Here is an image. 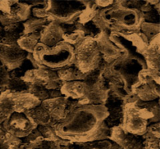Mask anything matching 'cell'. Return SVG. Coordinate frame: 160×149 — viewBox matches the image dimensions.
<instances>
[{
	"mask_svg": "<svg viewBox=\"0 0 160 149\" xmlns=\"http://www.w3.org/2000/svg\"><path fill=\"white\" fill-rule=\"evenodd\" d=\"M140 28L142 35L146 38L148 42L159 35V24L143 22L141 24Z\"/></svg>",
	"mask_w": 160,
	"mask_h": 149,
	"instance_id": "7c38bea8",
	"label": "cell"
},
{
	"mask_svg": "<svg viewBox=\"0 0 160 149\" xmlns=\"http://www.w3.org/2000/svg\"><path fill=\"white\" fill-rule=\"evenodd\" d=\"M40 35L28 33L22 35L17 41V44L24 51L33 53L35 49L36 45L38 43V40H40Z\"/></svg>",
	"mask_w": 160,
	"mask_h": 149,
	"instance_id": "8fae6325",
	"label": "cell"
},
{
	"mask_svg": "<svg viewBox=\"0 0 160 149\" xmlns=\"http://www.w3.org/2000/svg\"><path fill=\"white\" fill-rule=\"evenodd\" d=\"M107 116L106 108L101 105L76 108L58 125L56 133L65 139L84 142L103 139L102 124Z\"/></svg>",
	"mask_w": 160,
	"mask_h": 149,
	"instance_id": "6da1fadb",
	"label": "cell"
},
{
	"mask_svg": "<svg viewBox=\"0 0 160 149\" xmlns=\"http://www.w3.org/2000/svg\"><path fill=\"white\" fill-rule=\"evenodd\" d=\"M73 61L84 75L97 68L101 63V57L96 40L87 37L81 39L73 49Z\"/></svg>",
	"mask_w": 160,
	"mask_h": 149,
	"instance_id": "277c9868",
	"label": "cell"
},
{
	"mask_svg": "<svg viewBox=\"0 0 160 149\" xmlns=\"http://www.w3.org/2000/svg\"><path fill=\"white\" fill-rule=\"evenodd\" d=\"M159 122V119L154 114L134 102H130L124 107L123 120L121 126L132 134L143 136L147 133L148 122Z\"/></svg>",
	"mask_w": 160,
	"mask_h": 149,
	"instance_id": "3957f363",
	"label": "cell"
},
{
	"mask_svg": "<svg viewBox=\"0 0 160 149\" xmlns=\"http://www.w3.org/2000/svg\"><path fill=\"white\" fill-rule=\"evenodd\" d=\"M41 43L47 47H53L63 41V32L58 22L52 21L41 33Z\"/></svg>",
	"mask_w": 160,
	"mask_h": 149,
	"instance_id": "ba28073f",
	"label": "cell"
},
{
	"mask_svg": "<svg viewBox=\"0 0 160 149\" xmlns=\"http://www.w3.org/2000/svg\"><path fill=\"white\" fill-rule=\"evenodd\" d=\"M9 78V74L8 68L5 64L0 61V93L2 92L3 88Z\"/></svg>",
	"mask_w": 160,
	"mask_h": 149,
	"instance_id": "4fadbf2b",
	"label": "cell"
},
{
	"mask_svg": "<svg viewBox=\"0 0 160 149\" xmlns=\"http://www.w3.org/2000/svg\"><path fill=\"white\" fill-rule=\"evenodd\" d=\"M90 86L82 81H70L62 84L60 92L67 98L82 100L87 94Z\"/></svg>",
	"mask_w": 160,
	"mask_h": 149,
	"instance_id": "9c48e42d",
	"label": "cell"
},
{
	"mask_svg": "<svg viewBox=\"0 0 160 149\" xmlns=\"http://www.w3.org/2000/svg\"><path fill=\"white\" fill-rule=\"evenodd\" d=\"M145 135L132 134L120 125L112 129L110 133V139L123 149H145L146 143Z\"/></svg>",
	"mask_w": 160,
	"mask_h": 149,
	"instance_id": "52a82bcc",
	"label": "cell"
},
{
	"mask_svg": "<svg viewBox=\"0 0 160 149\" xmlns=\"http://www.w3.org/2000/svg\"><path fill=\"white\" fill-rule=\"evenodd\" d=\"M159 35L145 46L144 55L149 70L159 72Z\"/></svg>",
	"mask_w": 160,
	"mask_h": 149,
	"instance_id": "30bf717a",
	"label": "cell"
},
{
	"mask_svg": "<svg viewBox=\"0 0 160 149\" xmlns=\"http://www.w3.org/2000/svg\"><path fill=\"white\" fill-rule=\"evenodd\" d=\"M86 9L84 2L52 1L48 2L47 14L60 21H68L73 17H79Z\"/></svg>",
	"mask_w": 160,
	"mask_h": 149,
	"instance_id": "5b68a950",
	"label": "cell"
},
{
	"mask_svg": "<svg viewBox=\"0 0 160 149\" xmlns=\"http://www.w3.org/2000/svg\"><path fill=\"white\" fill-rule=\"evenodd\" d=\"M33 53L34 60L48 68H62L73 60V49L71 45L64 42L53 47L38 43Z\"/></svg>",
	"mask_w": 160,
	"mask_h": 149,
	"instance_id": "7a4b0ae2",
	"label": "cell"
},
{
	"mask_svg": "<svg viewBox=\"0 0 160 149\" xmlns=\"http://www.w3.org/2000/svg\"><path fill=\"white\" fill-rule=\"evenodd\" d=\"M5 131L16 137H25L38 125L25 114V112H13L3 122Z\"/></svg>",
	"mask_w": 160,
	"mask_h": 149,
	"instance_id": "8992f818",
	"label": "cell"
}]
</instances>
